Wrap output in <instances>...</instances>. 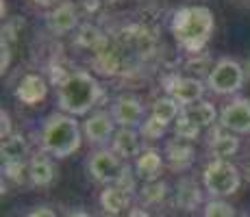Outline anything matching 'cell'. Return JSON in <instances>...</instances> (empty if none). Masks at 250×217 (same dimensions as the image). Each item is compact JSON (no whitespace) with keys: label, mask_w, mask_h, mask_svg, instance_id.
Wrapping results in <instances>:
<instances>
[{"label":"cell","mask_w":250,"mask_h":217,"mask_svg":"<svg viewBox=\"0 0 250 217\" xmlns=\"http://www.w3.org/2000/svg\"><path fill=\"white\" fill-rule=\"evenodd\" d=\"M215 28L213 13L209 7L196 4V7H181L172 16L170 31L176 43L189 55H198L205 50L207 41L211 39Z\"/></svg>","instance_id":"1"},{"label":"cell","mask_w":250,"mask_h":217,"mask_svg":"<svg viewBox=\"0 0 250 217\" xmlns=\"http://www.w3.org/2000/svg\"><path fill=\"white\" fill-rule=\"evenodd\" d=\"M100 94H103V87L98 80L89 72L76 70L57 87V104L61 113L76 118V115L89 113L98 102Z\"/></svg>","instance_id":"2"},{"label":"cell","mask_w":250,"mask_h":217,"mask_svg":"<svg viewBox=\"0 0 250 217\" xmlns=\"http://www.w3.org/2000/svg\"><path fill=\"white\" fill-rule=\"evenodd\" d=\"M42 150L55 158H65L81 148V128L72 115L52 113L40 130Z\"/></svg>","instance_id":"3"},{"label":"cell","mask_w":250,"mask_h":217,"mask_svg":"<svg viewBox=\"0 0 250 217\" xmlns=\"http://www.w3.org/2000/svg\"><path fill=\"white\" fill-rule=\"evenodd\" d=\"M203 185L211 197L222 200V197H229L239 191L242 174H239L237 165H233L227 158H213L207 163L203 172Z\"/></svg>","instance_id":"4"},{"label":"cell","mask_w":250,"mask_h":217,"mask_svg":"<svg viewBox=\"0 0 250 217\" xmlns=\"http://www.w3.org/2000/svg\"><path fill=\"white\" fill-rule=\"evenodd\" d=\"M244 80H246V70L242 63L235 59H220L207 76V87L218 96H230L242 89Z\"/></svg>","instance_id":"5"},{"label":"cell","mask_w":250,"mask_h":217,"mask_svg":"<svg viewBox=\"0 0 250 217\" xmlns=\"http://www.w3.org/2000/svg\"><path fill=\"white\" fill-rule=\"evenodd\" d=\"M89 176L96 182L103 185H118L120 178L124 176V172L128 170V163L122 161L113 150H98L91 154L89 158Z\"/></svg>","instance_id":"6"},{"label":"cell","mask_w":250,"mask_h":217,"mask_svg":"<svg viewBox=\"0 0 250 217\" xmlns=\"http://www.w3.org/2000/svg\"><path fill=\"white\" fill-rule=\"evenodd\" d=\"M166 89L167 96L181 104V109L200 102L205 96L203 80L196 79V76H172L170 80H166Z\"/></svg>","instance_id":"7"},{"label":"cell","mask_w":250,"mask_h":217,"mask_svg":"<svg viewBox=\"0 0 250 217\" xmlns=\"http://www.w3.org/2000/svg\"><path fill=\"white\" fill-rule=\"evenodd\" d=\"M220 126L233 135H250V100L237 98L220 113Z\"/></svg>","instance_id":"8"},{"label":"cell","mask_w":250,"mask_h":217,"mask_svg":"<svg viewBox=\"0 0 250 217\" xmlns=\"http://www.w3.org/2000/svg\"><path fill=\"white\" fill-rule=\"evenodd\" d=\"M111 118L120 128H139L144 124V104L133 96H120L111 104Z\"/></svg>","instance_id":"9"},{"label":"cell","mask_w":250,"mask_h":217,"mask_svg":"<svg viewBox=\"0 0 250 217\" xmlns=\"http://www.w3.org/2000/svg\"><path fill=\"white\" fill-rule=\"evenodd\" d=\"M83 135L91 146H103V143L111 141L115 135V119L107 111H96L91 113L83 124Z\"/></svg>","instance_id":"10"},{"label":"cell","mask_w":250,"mask_h":217,"mask_svg":"<svg viewBox=\"0 0 250 217\" xmlns=\"http://www.w3.org/2000/svg\"><path fill=\"white\" fill-rule=\"evenodd\" d=\"M142 135L137 133L135 128H118L111 139V150L118 154L122 161H128L133 157H139L142 154Z\"/></svg>","instance_id":"11"},{"label":"cell","mask_w":250,"mask_h":217,"mask_svg":"<svg viewBox=\"0 0 250 217\" xmlns=\"http://www.w3.org/2000/svg\"><path fill=\"white\" fill-rule=\"evenodd\" d=\"M48 28H50L55 35H65V33L74 31L76 24H79V13L76 7L72 2H61L48 13Z\"/></svg>","instance_id":"12"},{"label":"cell","mask_w":250,"mask_h":217,"mask_svg":"<svg viewBox=\"0 0 250 217\" xmlns=\"http://www.w3.org/2000/svg\"><path fill=\"white\" fill-rule=\"evenodd\" d=\"M48 94V83L44 76L40 74H26L16 87V98L22 104H37L46 98Z\"/></svg>","instance_id":"13"},{"label":"cell","mask_w":250,"mask_h":217,"mask_svg":"<svg viewBox=\"0 0 250 217\" xmlns=\"http://www.w3.org/2000/svg\"><path fill=\"white\" fill-rule=\"evenodd\" d=\"M161 172H163V157H161V152L148 148V150H142V154L135 158V176L139 178V180L155 182V180H159Z\"/></svg>","instance_id":"14"},{"label":"cell","mask_w":250,"mask_h":217,"mask_svg":"<svg viewBox=\"0 0 250 217\" xmlns=\"http://www.w3.org/2000/svg\"><path fill=\"white\" fill-rule=\"evenodd\" d=\"M166 158L172 170H187L194 161V146H191V141L174 137L172 141L166 143Z\"/></svg>","instance_id":"15"},{"label":"cell","mask_w":250,"mask_h":217,"mask_svg":"<svg viewBox=\"0 0 250 217\" xmlns=\"http://www.w3.org/2000/svg\"><path fill=\"white\" fill-rule=\"evenodd\" d=\"M55 165L46 154H37L28 161V180L35 187H48L55 180Z\"/></svg>","instance_id":"16"},{"label":"cell","mask_w":250,"mask_h":217,"mask_svg":"<svg viewBox=\"0 0 250 217\" xmlns=\"http://www.w3.org/2000/svg\"><path fill=\"white\" fill-rule=\"evenodd\" d=\"M181 115H185L191 124H196L200 130L203 128H209L211 124L215 122L218 118V111H215L213 102H207V100H200L196 104H189V107H183L181 109Z\"/></svg>","instance_id":"17"},{"label":"cell","mask_w":250,"mask_h":217,"mask_svg":"<svg viewBox=\"0 0 250 217\" xmlns=\"http://www.w3.org/2000/svg\"><path fill=\"white\" fill-rule=\"evenodd\" d=\"M128 202H131L128 191H124L122 187H118V185L104 187L103 194H100V204H103L104 213H111V215L122 213V211H126Z\"/></svg>","instance_id":"18"},{"label":"cell","mask_w":250,"mask_h":217,"mask_svg":"<svg viewBox=\"0 0 250 217\" xmlns=\"http://www.w3.org/2000/svg\"><path fill=\"white\" fill-rule=\"evenodd\" d=\"M209 150L215 158H227V157H233L235 152L239 150V139L235 137L233 133L224 130L220 126V130L215 135H211L209 139Z\"/></svg>","instance_id":"19"},{"label":"cell","mask_w":250,"mask_h":217,"mask_svg":"<svg viewBox=\"0 0 250 217\" xmlns=\"http://www.w3.org/2000/svg\"><path fill=\"white\" fill-rule=\"evenodd\" d=\"M0 154H2V161H4V163L24 161V157L28 154V141H26V137H24V135H20V133L9 135L7 139H2Z\"/></svg>","instance_id":"20"},{"label":"cell","mask_w":250,"mask_h":217,"mask_svg":"<svg viewBox=\"0 0 250 217\" xmlns=\"http://www.w3.org/2000/svg\"><path fill=\"white\" fill-rule=\"evenodd\" d=\"M150 115H155L159 122H163V124L167 126V124H172V122H176V119H179V115H181V104L176 102L174 98L166 96V98L155 100Z\"/></svg>","instance_id":"21"},{"label":"cell","mask_w":250,"mask_h":217,"mask_svg":"<svg viewBox=\"0 0 250 217\" xmlns=\"http://www.w3.org/2000/svg\"><path fill=\"white\" fill-rule=\"evenodd\" d=\"M176 202L183 206L185 211H194L196 204L200 202V189L194 185V182L185 180L179 187V194H176Z\"/></svg>","instance_id":"22"},{"label":"cell","mask_w":250,"mask_h":217,"mask_svg":"<svg viewBox=\"0 0 250 217\" xmlns=\"http://www.w3.org/2000/svg\"><path fill=\"white\" fill-rule=\"evenodd\" d=\"M167 126L163 122L155 118V115H150L148 119H144V124L139 126V135H142L144 139H150V141H155V139H161L163 135H166Z\"/></svg>","instance_id":"23"},{"label":"cell","mask_w":250,"mask_h":217,"mask_svg":"<svg viewBox=\"0 0 250 217\" xmlns=\"http://www.w3.org/2000/svg\"><path fill=\"white\" fill-rule=\"evenodd\" d=\"M167 194V185L161 180H155V182H146L142 189V200L148 202V204H157V202H161L163 197Z\"/></svg>","instance_id":"24"},{"label":"cell","mask_w":250,"mask_h":217,"mask_svg":"<svg viewBox=\"0 0 250 217\" xmlns=\"http://www.w3.org/2000/svg\"><path fill=\"white\" fill-rule=\"evenodd\" d=\"M203 217H237V215H235V209L230 204H227L224 200L213 197V200H209L205 204Z\"/></svg>","instance_id":"25"},{"label":"cell","mask_w":250,"mask_h":217,"mask_svg":"<svg viewBox=\"0 0 250 217\" xmlns=\"http://www.w3.org/2000/svg\"><path fill=\"white\" fill-rule=\"evenodd\" d=\"M174 135L179 139H185V141H194L200 135V128L196 124H191L185 115H179V119L174 122Z\"/></svg>","instance_id":"26"},{"label":"cell","mask_w":250,"mask_h":217,"mask_svg":"<svg viewBox=\"0 0 250 217\" xmlns=\"http://www.w3.org/2000/svg\"><path fill=\"white\" fill-rule=\"evenodd\" d=\"M76 41L81 43V46H85V48H98L100 43L104 41V35L98 31L96 26H83L81 28V33H79V37H76Z\"/></svg>","instance_id":"27"},{"label":"cell","mask_w":250,"mask_h":217,"mask_svg":"<svg viewBox=\"0 0 250 217\" xmlns=\"http://www.w3.org/2000/svg\"><path fill=\"white\" fill-rule=\"evenodd\" d=\"M187 72L189 74H196V72H207V76H209V72L213 70V65L209 63V57L203 55V52H198V55H194L189 61L185 63Z\"/></svg>","instance_id":"28"},{"label":"cell","mask_w":250,"mask_h":217,"mask_svg":"<svg viewBox=\"0 0 250 217\" xmlns=\"http://www.w3.org/2000/svg\"><path fill=\"white\" fill-rule=\"evenodd\" d=\"M0 52H2V59H0V70H2V74H4V72L9 70V63H11V43L0 39Z\"/></svg>","instance_id":"29"},{"label":"cell","mask_w":250,"mask_h":217,"mask_svg":"<svg viewBox=\"0 0 250 217\" xmlns=\"http://www.w3.org/2000/svg\"><path fill=\"white\" fill-rule=\"evenodd\" d=\"M0 122H2V126H0V137L7 139L9 135H13V133H11V118H9V113L4 109L0 111Z\"/></svg>","instance_id":"30"},{"label":"cell","mask_w":250,"mask_h":217,"mask_svg":"<svg viewBox=\"0 0 250 217\" xmlns=\"http://www.w3.org/2000/svg\"><path fill=\"white\" fill-rule=\"evenodd\" d=\"M26 217H57V213L52 209H48V206H40V209L31 211Z\"/></svg>","instance_id":"31"},{"label":"cell","mask_w":250,"mask_h":217,"mask_svg":"<svg viewBox=\"0 0 250 217\" xmlns=\"http://www.w3.org/2000/svg\"><path fill=\"white\" fill-rule=\"evenodd\" d=\"M126 217H152V215L148 213L146 209H133V211H131V213H128Z\"/></svg>","instance_id":"32"},{"label":"cell","mask_w":250,"mask_h":217,"mask_svg":"<svg viewBox=\"0 0 250 217\" xmlns=\"http://www.w3.org/2000/svg\"><path fill=\"white\" fill-rule=\"evenodd\" d=\"M33 4H40V7H48V4H52L55 0H31Z\"/></svg>","instance_id":"33"},{"label":"cell","mask_w":250,"mask_h":217,"mask_svg":"<svg viewBox=\"0 0 250 217\" xmlns=\"http://www.w3.org/2000/svg\"><path fill=\"white\" fill-rule=\"evenodd\" d=\"M68 217H91V215H87L85 211H74V213H70Z\"/></svg>","instance_id":"34"},{"label":"cell","mask_w":250,"mask_h":217,"mask_svg":"<svg viewBox=\"0 0 250 217\" xmlns=\"http://www.w3.org/2000/svg\"><path fill=\"white\" fill-rule=\"evenodd\" d=\"M244 70H246V74H248V79H250V59H248V63H246V67H244Z\"/></svg>","instance_id":"35"},{"label":"cell","mask_w":250,"mask_h":217,"mask_svg":"<svg viewBox=\"0 0 250 217\" xmlns=\"http://www.w3.org/2000/svg\"><path fill=\"white\" fill-rule=\"evenodd\" d=\"M235 2H250V0H235Z\"/></svg>","instance_id":"36"},{"label":"cell","mask_w":250,"mask_h":217,"mask_svg":"<svg viewBox=\"0 0 250 217\" xmlns=\"http://www.w3.org/2000/svg\"><path fill=\"white\" fill-rule=\"evenodd\" d=\"M237 217H248V215H237Z\"/></svg>","instance_id":"37"}]
</instances>
